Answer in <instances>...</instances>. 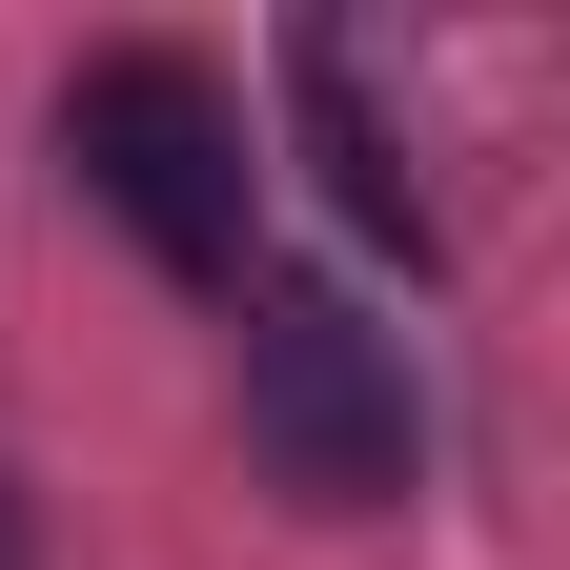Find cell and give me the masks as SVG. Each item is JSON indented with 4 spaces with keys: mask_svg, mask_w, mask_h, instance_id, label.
<instances>
[{
    "mask_svg": "<svg viewBox=\"0 0 570 570\" xmlns=\"http://www.w3.org/2000/svg\"><path fill=\"white\" fill-rule=\"evenodd\" d=\"M61 164L122 204V245H142V265L245 285V102L204 82L184 41H102L82 82H61Z\"/></svg>",
    "mask_w": 570,
    "mask_h": 570,
    "instance_id": "6da1fadb",
    "label": "cell"
},
{
    "mask_svg": "<svg viewBox=\"0 0 570 570\" xmlns=\"http://www.w3.org/2000/svg\"><path fill=\"white\" fill-rule=\"evenodd\" d=\"M245 449L285 510H407V346L346 285H245Z\"/></svg>",
    "mask_w": 570,
    "mask_h": 570,
    "instance_id": "7a4b0ae2",
    "label": "cell"
},
{
    "mask_svg": "<svg viewBox=\"0 0 570 570\" xmlns=\"http://www.w3.org/2000/svg\"><path fill=\"white\" fill-rule=\"evenodd\" d=\"M285 102H306V142H326V204L428 265V184H407V142H387V102H367V61H346V41H285Z\"/></svg>",
    "mask_w": 570,
    "mask_h": 570,
    "instance_id": "3957f363",
    "label": "cell"
},
{
    "mask_svg": "<svg viewBox=\"0 0 570 570\" xmlns=\"http://www.w3.org/2000/svg\"><path fill=\"white\" fill-rule=\"evenodd\" d=\"M0 570H41V530H21V489H0Z\"/></svg>",
    "mask_w": 570,
    "mask_h": 570,
    "instance_id": "277c9868",
    "label": "cell"
}]
</instances>
